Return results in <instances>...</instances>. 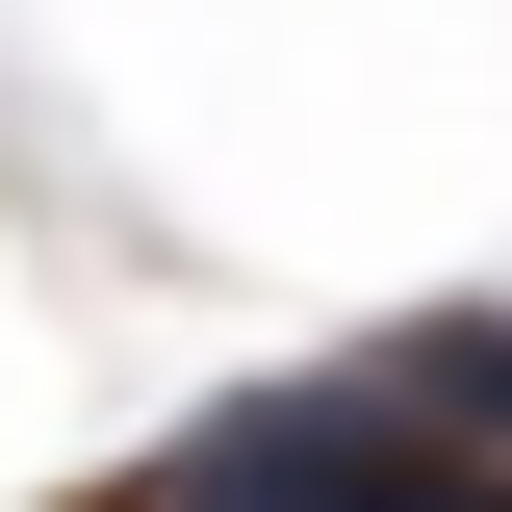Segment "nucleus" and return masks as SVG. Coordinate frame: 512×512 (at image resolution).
<instances>
[{"label": "nucleus", "instance_id": "1", "mask_svg": "<svg viewBox=\"0 0 512 512\" xmlns=\"http://www.w3.org/2000/svg\"><path fill=\"white\" fill-rule=\"evenodd\" d=\"M333 384H359L410 461H487V487H512V308H410V333H359Z\"/></svg>", "mask_w": 512, "mask_h": 512}]
</instances>
